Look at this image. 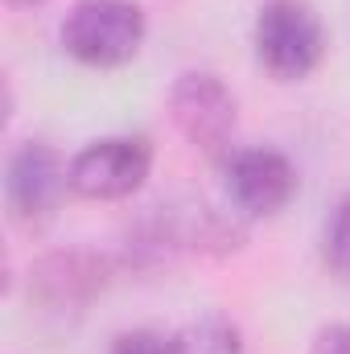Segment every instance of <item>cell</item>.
<instances>
[{
	"mask_svg": "<svg viewBox=\"0 0 350 354\" xmlns=\"http://www.w3.org/2000/svg\"><path fill=\"white\" fill-rule=\"evenodd\" d=\"M169 120L206 157H227L239 124V99L214 71H181L169 87Z\"/></svg>",
	"mask_w": 350,
	"mask_h": 354,
	"instance_id": "4",
	"label": "cell"
},
{
	"mask_svg": "<svg viewBox=\"0 0 350 354\" xmlns=\"http://www.w3.org/2000/svg\"><path fill=\"white\" fill-rule=\"evenodd\" d=\"M252 50L276 83L309 79L326 58V25L309 0H264L252 21Z\"/></svg>",
	"mask_w": 350,
	"mask_h": 354,
	"instance_id": "2",
	"label": "cell"
},
{
	"mask_svg": "<svg viewBox=\"0 0 350 354\" xmlns=\"http://www.w3.org/2000/svg\"><path fill=\"white\" fill-rule=\"evenodd\" d=\"M223 194L231 214H239L243 223L252 218H272L280 214L293 198H297V165L288 161V153L272 149V145H243L231 149L223 161Z\"/></svg>",
	"mask_w": 350,
	"mask_h": 354,
	"instance_id": "5",
	"label": "cell"
},
{
	"mask_svg": "<svg viewBox=\"0 0 350 354\" xmlns=\"http://www.w3.org/2000/svg\"><path fill=\"white\" fill-rule=\"evenodd\" d=\"M111 284V260L91 248L46 252L29 268V301L46 317H79Z\"/></svg>",
	"mask_w": 350,
	"mask_h": 354,
	"instance_id": "7",
	"label": "cell"
},
{
	"mask_svg": "<svg viewBox=\"0 0 350 354\" xmlns=\"http://www.w3.org/2000/svg\"><path fill=\"white\" fill-rule=\"evenodd\" d=\"M107 354H177V338L157 326H132L111 338Z\"/></svg>",
	"mask_w": 350,
	"mask_h": 354,
	"instance_id": "10",
	"label": "cell"
},
{
	"mask_svg": "<svg viewBox=\"0 0 350 354\" xmlns=\"http://www.w3.org/2000/svg\"><path fill=\"white\" fill-rule=\"evenodd\" d=\"M4 4H12V8H33V4H42V0H4Z\"/></svg>",
	"mask_w": 350,
	"mask_h": 354,
	"instance_id": "12",
	"label": "cell"
},
{
	"mask_svg": "<svg viewBox=\"0 0 350 354\" xmlns=\"http://www.w3.org/2000/svg\"><path fill=\"white\" fill-rule=\"evenodd\" d=\"M4 210L17 227L42 231L58 218L71 194V161L50 140H21L4 157Z\"/></svg>",
	"mask_w": 350,
	"mask_h": 354,
	"instance_id": "3",
	"label": "cell"
},
{
	"mask_svg": "<svg viewBox=\"0 0 350 354\" xmlns=\"http://www.w3.org/2000/svg\"><path fill=\"white\" fill-rule=\"evenodd\" d=\"M322 264L350 284V194H342L322 218Z\"/></svg>",
	"mask_w": 350,
	"mask_h": 354,
	"instance_id": "9",
	"label": "cell"
},
{
	"mask_svg": "<svg viewBox=\"0 0 350 354\" xmlns=\"http://www.w3.org/2000/svg\"><path fill=\"white\" fill-rule=\"evenodd\" d=\"M309 354H350V322H326L309 338Z\"/></svg>",
	"mask_w": 350,
	"mask_h": 354,
	"instance_id": "11",
	"label": "cell"
},
{
	"mask_svg": "<svg viewBox=\"0 0 350 354\" xmlns=\"http://www.w3.org/2000/svg\"><path fill=\"white\" fill-rule=\"evenodd\" d=\"M149 37V17L136 0H75L58 25V46L95 71L128 66Z\"/></svg>",
	"mask_w": 350,
	"mask_h": 354,
	"instance_id": "1",
	"label": "cell"
},
{
	"mask_svg": "<svg viewBox=\"0 0 350 354\" xmlns=\"http://www.w3.org/2000/svg\"><path fill=\"white\" fill-rule=\"evenodd\" d=\"M153 174V145L132 132L87 140L71 157V194L87 202H124Z\"/></svg>",
	"mask_w": 350,
	"mask_h": 354,
	"instance_id": "6",
	"label": "cell"
},
{
	"mask_svg": "<svg viewBox=\"0 0 350 354\" xmlns=\"http://www.w3.org/2000/svg\"><path fill=\"white\" fill-rule=\"evenodd\" d=\"M177 354H243V330L239 322L223 317V313H202L194 322H185L181 330H174Z\"/></svg>",
	"mask_w": 350,
	"mask_h": 354,
	"instance_id": "8",
	"label": "cell"
}]
</instances>
